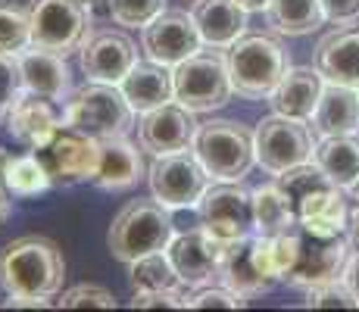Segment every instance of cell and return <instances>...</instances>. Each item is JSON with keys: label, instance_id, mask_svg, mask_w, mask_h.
Masks as SVG:
<instances>
[{"label": "cell", "instance_id": "60d3db41", "mask_svg": "<svg viewBox=\"0 0 359 312\" xmlns=\"http://www.w3.org/2000/svg\"><path fill=\"white\" fill-rule=\"evenodd\" d=\"M75 4H81L88 13H109V0H75Z\"/></svg>", "mask_w": 359, "mask_h": 312}, {"label": "cell", "instance_id": "484cf974", "mask_svg": "<svg viewBox=\"0 0 359 312\" xmlns=\"http://www.w3.org/2000/svg\"><path fill=\"white\" fill-rule=\"evenodd\" d=\"M313 163L319 165L337 187L350 191V187L359 182V141L353 135L325 137L322 144H316Z\"/></svg>", "mask_w": 359, "mask_h": 312}, {"label": "cell", "instance_id": "e0dca14e", "mask_svg": "<svg viewBox=\"0 0 359 312\" xmlns=\"http://www.w3.org/2000/svg\"><path fill=\"white\" fill-rule=\"evenodd\" d=\"M63 125V113L57 109V103L50 97H41L32 91H22L19 100L6 113V128L22 147L38 150L53 131Z\"/></svg>", "mask_w": 359, "mask_h": 312}, {"label": "cell", "instance_id": "cb8c5ba5", "mask_svg": "<svg viewBox=\"0 0 359 312\" xmlns=\"http://www.w3.org/2000/svg\"><path fill=\"white\" fill-rule=\"evenodd\" d=\"M119 88L135 113H150V109L175 100V85H172L169 66H160V62H154V60L135 62L131 72L119 81Z\"/></svg>", "mask_w": 359, "mask_h": 312}, {"label": "cell", "instance_id": "8992f818", "mask_svg": "<svg viewBox=\"0 0 359 312\" xmlns=\"http://www.w3.org/2000/svg\"><path fill=\"white\" fill-rule=\"evenodd\" d=\"M175 100L191 113H212L231 100V75L225 53L219 50H197L194 57L178 62L172 72Z\"/></svg>", "mask_w": 359, "mask_h": 312}, {"label": "cell", "instance_id": "d4e9b609", "mask_svg": "<svg viewBox=\"0 0 359 312\" xmlns=\"http://www.w3.org/2000/svg\"><path fill=\"white\" fill-rule=\"evenodd\" d=\"M191 16L210 47H231L247 29V10L238 0H197Z\"/></svg>", "mask_w": 359, "mask_h": 312}, {"label": "cell", "instance_id": "6da1fadb", "mask_svg": "<svg viewBox=\"0 0 359 312\" xmlns=\"http://www.w3.org/2000/svg\"><path fill=\"white\" fill-rule=\"evenodd\" d=\"M66 256L57 240L25 234L0 250V287L10 294V306H47L63 290Z\"/></svg>", "mask_w": 359, "mask_h": 312}, {"label": "cell", "instance_id": "3957f363", "mask_svg": "<svg viewBox=\"0 0 359 312\" xmlns=\"http://www.w3.org/2000/svg\"><path fill=\"white\" fill-rule=\"evenodd\" d=\"M63 122L94 141H109V137H128L131 125H135V109L119 85L88 81V85L69 91Z\"/></svg>", "mask_w": 359, "mask_h": 312}, {"label": "cell", "instance_id": "836d02e7", "mask_svg": "<svg viewBox=\"0 0 359 312\" xmlns=\"http://www.w3.org/2000/svg\"><path fill=\"white\" fill-rule=\"evenodd\" d=\"M306 306L309 309H359L356 300H353V294H350V287L341 278L309 287Z\"/></svg>", "mask_w": 359, "mask_h": 312}, {"label": "cell", "instance_id": "1f68e13d", "mask_svg": "<svg viewBox=\"0 0 359 312\" xmlns=\"http://www.w3.org/2000/svg\"><path fill=\"white\" fill-rule=\"evenodd\" d=\"M163 10H165V0H109L113 22L126 25V29H144Z\"/></svg>", "mask_w": 359, "mask_h": 312}, {"label": "cell", "instance_id": "5bb4252c", "mask_svg": "<svg viewBox=\"0 0 359 312\" xmlns=\"http://www.w3.org/2000/svg\"><path fill=\"white\" fill-rule=\"evenodd\" d=\"M81 72L88 81H103V85H119L137 62V47L126 32L103 29L81 41Z\"/></svg>", "mask_w": 359, "mask_h": 312}, {"label": "cell", "instance_id": "277c9868", "mask_svg": "<svg viewBox=\"0 0 359 312\" xmlns=\"http://www.w3.org/2000/svg\"><path fill=\"white\" fill-rule=\"evenodd\" d=\"M194 156L216 182H244V175L257 163L253 131L234 119H210L197 125Z\"/></svg>", "mask_w": 359, "mask_h": 312}, {"label": "cell", "instance_id": "44dd1931", "mask_svg": "<svg viewBox=\"0 0 359 312\" xmlns=\"http://www.w3.org/2000/svg\"><path fill=\"white\" fill-rule=\"evenodd\" d=\"M322 91H325V79H322L319 69L297 66V69H287V72L281 75L278 88L269 94V103H272L275 113L306 122L309 116H313Z\"/></svg>", "mask_w": 359, "mask_h": 312}, {"label": "cell", "instance_id": "e575fe53", "mask_svg": "<svg viewBox=\"0 0 359 312\" xmlns=\"http://www.w3.org/2000/svg\"><path fill=\"white\" fill-rule=\"evenodd\" d=\"M247 297L231 287H200L188 297V309H244Z\"/></svg>", "mask_w": 359, "mask_h": 312}, {"label": "cell", "instance_id": "83f0119b", "mask_svg": "<svg viewBox=\"0 0 359 312\" xmlns=\"http://www.w3.org/2000/svg\"><path fill=\"white\" fill-rule=\"evenodd\" d=\"M253 219H257V234H262V238L285 234L297 222L291 200H287V194L281 191L278 182L262 184L253 191Z\"/></svg>", "mask_w": 359, "mask_h": 312}, {"label": "cell", "instance_id": "9a60e30c", "mask_svg": "<svg viewBox=\"0 0 359 312\" xmlns=\"http://www.w3.org/2000/svg\"><path fill=\"white\" fill-rule=\"evenodd\" d=\"M222 250L225 244L210 238L203 228H191V231H175V238L165 247V256L172 259L184 287H206L219 275Z\"/></svg>", "mask_w": 359, "mask_h": 312}, {"label": "cell", "instance_id": "d6a6232c", "mask_svg": "<svg viewBox=\"0 0 359 312\" xmlns=\"http://www.w3.org/2000/svg\"><path fill=\"white\" fill-rule=\"evenodd\" d=\"M60 309H85V306H94V309H116V297L109 294L107 287L100 284H75V287L63 290V297L57 300Z\"/></svg>", "mask_w": 359, "mask_h": 312}, {"label": "cell", "instance_id": "30bf717a", "mask_svg": "<svg viewBox=\"0 0 359 312\" xmlns=\"http://www.w3.org/2000/svg\"><path fill=\"white\" fill-rule=\"evenodd\" d=\"M34 154L41 156V163H44L53 187H72V184L91 182L94 178L100 141L81 135L79 128H72V125L63 122Z\"/></svg>", "mask_w": 359, "mask_h": 312}, {"label": "cell", "instance_id": "7a4b0ae2", "mask_svg": "<svg viewBox=\"0 0 359 312\" xmlns=\"http://www.w3.org/2000/svg\"><path fill=\"white\" fill-rule=\"evenodd\" d=\"M172 238L175 225L169 206H163L160 200H128L109 225L107 247L119 262L131 266L141 256L165 250Z\"/></svg>", "mask_w": 359, "mask_h": 312}, {"label": "cell", "instance_id": "4fadbf2b", "mask_svg": "<svg viewBox=\"0 0 359 312\" xmlns=\"http://www.w3.org/2000/svg\"><path fill=\"white\" fill-rule=\"evenodd\" d=\"M200 44H203V38L197 32L194 16H188L182 10H163L160 16H154L144 25V34H141V47L147 53V60L169 69H175L178 62L194 57Z\"/></svg>", "mask_w": 359, "mask_h": 312}, {"label": "cell", "instance_id": "f1b7e54d", "mask_svg": "<svg viewBox=\"0 0 359 312\" xmlns=\"http://www.w3.org/2000/svg\"><path fill=\"white\" fill-rule=\"evenodd\" d=\"M4 184H6V194L10 197H38L44 194L47 187H53L50 175H47L44 163L41 156L34 154H19V156H6V165H4Z\"/></svg>", "mask_w": 359, "mask_h": 312}, {"label": "cell", "instance_id": "2e32d148", "mask_svg": "<svg viewBox=\"0 0 359 312\" xmlns=\"http://www.w3.org/2000/svg\"><path fill=\"white\" fill-rule=\"evenodd\" d=\"M141 135V147L150 150L154 156H165V154H178V150H188L194 144L197 135V122L194 113L184 109L178 100H169L163 107L144 113V122L137 128Z\"/></svg>", "mask_w": 359, "mask_h": 312}, {"label": "cell", "instance_id": "7c38bea8", "mask_svg": "<svg viewBox=\"0 0 359 312\" xmlns=\"http://www.w3.org/2000/svg\"><path fill=\"white\" fill-rule=\"evenodd\" d=\"M150 178V194L154 200H160L169 210L178 206H197L203 191L210 187V175L200 165V159L188 150H178V154H165L156 156L154 165L147 169Z\"/></svg>", "mask_w": 359, "mask_h": 312}, {"label": "cell", "instance_id": "f546056e", "mask_svg": "<svg viewBox=\"0 0 359 312\" xmlns=\"http://www.w3.org/2000/svg\"><path fill=\"white\" fill-rule=\"evenodd\" d=\"M131 290L135 294H160V290H184L182 278H178L172 259L165 256V250L160 253H147L141 259L131 262Z\"/></svg>", "mask_w": 359, "mask_h": 312}, {"label": "cell", "instance_id": "f35d334b", "mask_svg": "<svg viewBox=\"0 0 359 312\" xmlns=\"http://www.w3.org/2000/svg\"><path fill=\"white\" fill-rule=\"evenodd\" d=\"M347 200H350V225H347V234H350V244L359 247V182L350 187Z\"/></svg>", "mask_w": 359, "mask_h": 312}, {"label": "cell", "instance_id": "9c48e42d", "mask_svg": "<svg viewBox=\"0 0 359 312\" xmlns=\"http://www.w3.org/2000/svg\"><path fill=\"white\" fill-rule=\"evenodd\" d=\"M253 147H257V163L269 175H281V172L294 169V165L313 163L316 144L313 131L303 125V119L272 113L266 116L257 131H253Z\"/></svg>", "mask_w": 359, "mask_h": 312}, {"label": "cell", "instance_id": "7402d4cb", "mask_svg": "<svg viewBox=\"0 0 359 312\" xmlns=\"http://www.w3.org/2000/svg\"><path fill=\"white\" fill-rule=\"evenodd\" d=\"M309 119H313V131L322 137L356 135L359 131V88L328 85L325 81V91H322Z\"/></svg>", "mask_w": 359, "mask_h": 312}, {"label": "cell", "instance_id": "b9f144b4", "mask_svg": "<svg viewBox=\"0 0 359 312\" xmlns=\"http://www.w3.org/2000/svg\"><path fill=\"white\" fill-rule=\"evenodd\" d=\"M241 6H244L247 13H257V10H266L269 6V0H238Z\"/></svg>", "mask_w": 359, "mask_h": 312}, {"label": "cell", "instance_id": "d6986e66", "mask_svg": "<svg viewBox=\"0 0 359 312\" xmlns=\"http://www.w3.org/2000/svg\"><path fill=\"white\" fill-rule=\"evenodd\" d=\"M147 165L135 144H128L126 137H109L100 141L97 154V169H94L91 184H97L100 191H128L144 178Z\"/></svg>", "mask_w": 359, "mask_h": 312}, {"label": "cell", "instance_id": "603a6c76", "mask_svg": "<svg viewBox=\"0 0 359 312\" xmlns=\"http://www.w3.org/2000/svg\"><path fill=\"white\" fill-rule=\"evenodd\" d=\"M219 278H222L225 287L238 290V294H244V297L266 294V290L275 284L266 272H262L257 253H253V234L225 244L222 266H219Z\"/></svg>", "mask_w": 359, "mask_h": 312}, {"label": "cell", "instance_id": "5b68a950", "mask_svg": "<svg viewBox=\"0 0 359 312\" xmlns=\"http://www.w3.org/2000/svg\"><path fill=\"white\" fill-rule=\"evenodd\" d=\"M231 75V88L247 100H262L278 88L287 72V53L269 34H241L225 53Z\"/></svg>", "mask_w": 359, "mask_h": 312}, {"label": "cell", "instance_id": "4316f807", "mask_svg": "<svg viewBox=\"0 0 359 312\" xmlns=\"http://www.w3.org/2000/svg\"><path fill=\"white\" fill-rule=\"evenodd\" d=\"M269 25L285 38H303L325 22L322 0H269Z\"/></svg>", "mask_w": 359, "mask_h": 312}, {"label": "cell", "instance_id": "ba28073f", "mask_svg": "<svg viewBox=\"0 0 359 312\" xmlns=\"http://www.w3.org/2000/svg\"><path fill=\"white\" fill-rule=\"evenodd\" d=\"M200 228L219 244H231L247 234H257L253 219V191H247L241 182H219L206 187L197 203Z\"/></svg>", "mask_w": 359, "mask_h": 312}, {"label": "cell", "instance_id": "ffe728a7", "mask_svg": "<svg viewBox=\"0 0 359 312\" xmlns=\"http://www.w3.org/2000/svg\"><path fill=\"white\" fill-rule=\"evenodd\" d=\"M19 75H22V91L50 97V100H63L69 94V66L63 53L44 50V47H25L16 53Z\"/></svg>", "mask_w": 359, "mask_h": 312}, {"label": "cell", "instance_id": "4dcf8cb0", "mask_svg": "<svg viewBox=\"0 0 359 312\" xmlns=\"http://www.w3.org/2000/svg\"><path fill=\"white\" fill-rule=\"evenodd\" d=\"M32 47V22L29 6H19L13 0H0V53H22Z\"/></svg>", "mask_w": 359, "mask_h": 312}, {"label": "cell", "instance_id": "8d00e7d4", "mask_svg": "<svg viewBox=\"0 0 359 312\" xmlns=\"http://www.w3.org/2000/svg\"><path fill=\"white\" fill-rule=\"evenodd\" d=\"M131 306L141 309H188V294L184 290H160V294H135Z\"/></svg>", "mask_w": 359, "mask_h": 312}, {"label": "cell", "instance_id": "ac0fdd59", "mask_svg": "<svg viewBox=\"0 0 359 312\" xmlns=\"http://www.w3.org/2000/svg\"><path fill=\"white\" fill-rule=\"evenodd\" d=\"M316 69L328 85L359 88V25L325 34L316 47Z\"/></svg>", "mask_w": 359, "mask_h": 312}, {"label": "cell", "instance_id": "d590c367", "mask_svg": "<svg viewBox=\"0 0 359 312\" xmlns=\"http://www.w3.org/2000/svg\"><path fill=\"white\" fill-rule=\"evenodd\" d=\"M22 94V75H19V62L10 53H0V116L10 113V107Z\"/></svg>", "mask_w": 359, "mask_h": 312}, {"label": "cell", "instance_id": "74e56055", "mask_svg": "<svg viewBox=\"0 0 359 312\" xmlns=\"http://www.w3.org/2000/svg\"><path fill=\"white\" fill-rule=\"evenodd\" d=\"M322 10H325V19L337 25H347L359 19V0H322Z\"/></svg>", "mask_w": 359, "mask_h": 312}, {"label": "cell", "instance_id": "8fae6325", "mask_svg": "<svg viewBox=\"0 0 359 312\" xmlns=\"http://www.w3.org/2000/svg\"><path fill=\"white\" fill-rule=\"evenodd\" d=\"M32 44L69 57L88 38L91 13L75 0H32L29 4Z\"/></svg>", "mask_w": 359, "mask_h": 312}, {"label": "cell", "instance_id": "52a82bcc", "mask_svg": "<svg viewBox=\"0 0 359 312\" xmlns=\"http://www.w3.org/2000/svg\"><path fill=\"white\" fill-rule=\"evenodd\" d=\"M294 234H297V256L294 266L285 272V284L291 287H316V284L337 281L344 275L350 256V240L344 234H325V231H313V228L294 222Z\"/></svg>", "mask_w": 359, "mask_h": 312}, {"label": "cell", "instance_id": "ab89813d", "mask_svg": "<svg viewBox=\"0 0 359 312\" xmlns=\"http://www.w3.org/2000/svg\"><path fill=\"white\" fill-rule=\"evenodd\" d=\"M341 281L350 287V294H353V300H356V306H359V250H356L353 256H347V266H344Z\"/></svg>", "mask_w": 359, "mask_h": 312}]
</instances>
